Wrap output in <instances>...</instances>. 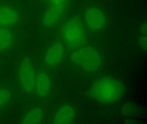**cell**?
<instances>
[{
  "mask_svg": "<svg viewBox=\"0 0 147 124\" xmlns=\"http://www.w3.org/2000/svg\"><path fill=\"white\" fill-rule=\"evenodd\" d=\"M125 91L123 84L112 77L100 78L93 83L88 92V96L98 102L110 104L123 97Z\"/></svg>",
  "mask_w": 147,
  "mask_h": 124,
  "instance_id": "cell-1",
  "label": "cell"
},
{
  "mask_svg": "<svg viewBox=\"0 0 147 124\" xmlns=\"http://www.w3.org/2000/svg\"><path fill=\"white\" fill-rule=\"evenodd\" d=\"M69 0H40L42 6L41 24L45 30L55 28L63 20Z\"/></svg>",
  "mask_w": 147,
  "mask_h": 124,
  "instance_id": "cell-2",
  "label": "cell"
},
{
  "mask_svg": "<svg viewBox=\"0 0 147 124\" xmlns=\"http://www.w3.org/2000/svg\"><path fill=\"white\" fill-rule=\"evenodd\" d=\"M72 63L82 69L89 72L98 71L102 65V57L93 46H83L75 49L70 57Z\"/></svg>",
  "mask_w": 147,
  "mask_h": 124,
  "instance_id": "cell-3",
  "label": "cell"
},
{
  "mask_svg": "<svg viewBox=\"0 0 147 124\" xmlns=\"http://www.w3.org/2000/svg\"><path fill=\"white\" fill-rule=\"evenodd\" d=\"M61 36L64 44L69 48L76 49L84 46L86 34L80 19L74 16L65 22L61 29Z\"/></svg>",
  "mask_w": 147,
  "mask_h": 124,
  "instance_id": "cell-4",
  "label": "cell"
},
{
  "mask_svg": "<svg viewBox=\"0 0 147 124\" xmlns=\"http://www.w3.org/2000/svg\"><path fill=\"white\" fill-rule=\"evenodd\" d=\"M37 73L35 63L31 58L28 56L22 58L17 68V81L20 90L25 94H34Z\"/></svg>",
  "mask_w": 147,
  "mask_h": 124,
  "instance_id": "cell-5",
  "label": "cell"
},
{
  "mask_svg": "<svg viewBox=\"0 0 147 124\" xmlns=\"http://www.w3.org/2000/svg\"><path fill=\"white\" fill-rule=\"evenodd\" d=\"M24 13L17 3L10 0L0 1V27L13 29L21 26Z\"/></svg>",
  "mask_w": 147,
  "mask_h": 124,
  "instance_id": "cell-6",
  "label": "cell"
},
{
  "mask_svg": "<svg viewBox=\"0 0 147 124\" xmlns=\"http://www.w3.org/2000/svg\"><path fill=\"white\" fill-rule=\"evenodd\" d=\"M84 22L90 31L98 32L102 31L107 24V19L104 11L99 7H88L84 13Z\"/></svg>",
  "mask_w": 147,
  "mask_h": 124,
  "instance_id": "cell-7",
  "label": "cell"
},
{
  "mask_svg": "<svg viewBox=\"0 0 147 124\" xmlns=\"http://www.w3.org/2000/svg\"><path fill=\"white\" fill-rule=\"evenodd\" d=\"M65 53L64 45L62 42L55 40L51 43L44 54V63L50 67H54L61 62Z\"/></svg>",
  "mask_w": 147,
  "mask_h": 124,
  "instance_id": "cell-8",
  "label": "cell"
},
{
  "mask_svg": "<svg viewBox=\"0 0 147 124\" xmlns=\"http://www.w3.org/2000/svg\"><path fill=\"white\" fill-rule=\"evenodd\" d=\"M51 89V81L49 74L45 71H37L34 94L38 98H44L49 95Z\"/></svg>",
  "mask_w": 147,
  "mask_h": 124,
  "instance_id": "cell-9",
  "label": "cell"
},
{
  "mask_svg": "<svg viewBox=\"0 0 147 124\" xmlns=\"http://www.w3.org/2000/svg\"><path fill=\"white\" fill-rule=\"evenodd\" d=\"M76 111L72 105L65 104L58 108L53 118L55 124H70L75 120Z\"/></svg>",
  "mask_w": 147,
  "mask_h": 124,
  "instance_id": "cell-10",
  "label": "cell"
},
{
  "mask_svg": "<svg viewBox=\"0 0 147 124\" xmlns=\"http://www.w3.org/2000/svg\"><path fill=\"white\" fill-rule=\"evenodd\" d=\"M17 41L14 30L0 27V53H6L13 48Z\"/></svg>",
  "mask_w": 147,
  "mask_h": 124,
  "instance_id": "cell-11",
  "label": "cell"
},
{
  "mask_svg": "<svg viewBox=\"0 0 147 124\" xmlns=\"http://www.w3.org/2000/svg\"><path fill=\"white\" fill-rule=\"evenodd\" d=\"M44 112L41 107L36 106L27 110L24 114L21 122L22 124H40L43 120Z\"/></svg>",
  "mask_w": 147,
  "mask_h": 124,
  "instance_id": "cell-12",
  "label": "cell"
},
{
  "mask_svg": "<svg viewBox=\"0 0 147 124\" xmlns=\"http://www.w3.org/2000/svg\"><path fill=\"white\" fill-rule=\"evenodd\" d=\"M13 96V91L12 87L6 84L0 83V111L11 103Z\"/></svg>",
  "mask_w": 147,
  "mask_h": 124,
  "instance_id": "cell-13",
  "label": "cell"
},
{
  "mask_svg": "<svg viewBox=\"0 0 147 124\" xmlns=\"http://www.w3.org/2000/svg\"><path fill=\"white\" fill-rule=\"evenodd\" d=\"M138 43L141 49L146 51L147 50V35L141 34L138 39Z\"/></svg>",
  "mask_w": 147,
  "mask_h": 124,
  "instance_id": "cell-14",
  "label": "cell"
},
{
  "mask_svg": "<svg viewBox=\"0 0 147 124\" xmlns=\"http://www.w3.org/2000/svg\"><path fill=\"white\" fill-rule=\"evenodd\" d=\"M140 33L141 34L147 35V23L146 22H144L143 24L141 25L140 28Z\"/></svg>",
  "mask_w": 147,
  "mask_h": 124,
  "instance_id": "cell-15",
  "label": "cell"
}]
</instances>
